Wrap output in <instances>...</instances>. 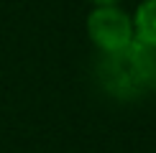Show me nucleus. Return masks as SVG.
Instances as JSON below:
<instances>
[{
  "label": "nucleus",
  "instance_id": "2",
  "mask_svg": "<svg viewBox=\"0 0 156 153\" xmlns=\"http://www.w3.org/2000/svg\"><path fill=\"white\" fill-rule=\"evenodd\" d=\"M84 31H87L90 43L100 54H115L136 41L133 18L120 5H95L87 13Z\"/></svg>",
  "mask_w": 156,
  "mask_h": 153
},
{
  "label": "nucleus",
  "instance_id": "3",
  "mask_svg": "<svg viewBox=\"0 0 156 153\" xmlns=\"http://www.w3.org/2000/svg\"><path fill=\"white\" fill-rule=\"evenodd\" d=\"M131 18L136 41L156 54V0H141Z\"/></svg>",
  "mask_w": 156,
  "mask_h": 153
},
{
  "label": "nucleus",
  "instance_id": "1",
  "mask_svg": "<svg viewBox=\"0 0 156 153\" xmlns=\"http://www.w3.org/2000/svg\"><path fill=\"white\" fill-rule=\"evenodd\" d=\"M97 82L110 97L138 100L154 92L156 84V54L133 41L128 49L115 54H100Z\"/></svg>",
  "mask_w": 156,
  "mask_h": 153
},
{
  "label": "nucleus",
  "instance_id": "4",
  "mask_svg": "<svg viewBox=\"0 0 156 153\" xmlns=\"http://www.w3.org/2000/svg\"><path fill=\"white\" fill-rule=\"evenodd\" d=\"M92 5H118L120 0H90Z\"/></svg>",
  "mask_w": 156,
  "mask_h": 153
},
{
  "label": "nucleus",
  "instance_id": "5",
  "mask_svg": "<svg viewBox=\"0 0 156 153\" xmlns=\"http://www.w3.org/2000/svg\"><path fill=\"white\" fill-rule=\"evenodd\" d=\"M154 94H156V84H154Z\"/></svg>",
  "mask_w": 156,
  "mask_h": 153
}]
</instances>
